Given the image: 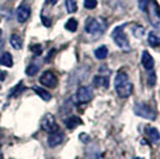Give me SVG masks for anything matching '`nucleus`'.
I'll list each match as a JSON object with an SVG mask.
<instances>
[{"label": "nucleus", "mask_w": 160, "mask_h": 159, "mask_svg": "<svg viewBox=\"0 0 160 159\" xmlns=\"http://www.w3.org/2000/svg\"><path fill=\"white\" fill-rule=\"evenodd\" d=\"M30 49H31L36 55H40V54L42 53V50H43L42 46H40V44H32V46L30 47Z\"/></svg>", "instance_id": "nucleus-26"}, {"label": "nucleus", "mask_w": 160, "mask_h": 159, "mask_svg": "<svg viewBox=\"0 0 160 159\" xmlns=\"http://www.w3.org/2000/svg\"><path fill=\"white\" fill-rule=\"evenodd\" d=\"M133 33L135 37L141 38V37L143 36V33H145V30H143V28L140 27V25H135V27L133 28Z\"/></svg>", "instance_id": "nucleus-22"}, {"label": "nucleus", "mask_w": 160, "mask_h": 159, "mask_svg": "<svg viewBox=\"0 0 160 159\" xmlns=\"http://www.w3.org/2000/svg\"><path fill=\"white\" fill-rule=\"evenodd\" d=\"M141 62H142V66L146 71H152L154 68V59L152 58V55L148 53L147 50H145L142 53V59H141Z\"/></svg>", "instance_id": "nucleus-11"}, {"label": "nucleus", "mask_w": 160, "mask_h": 159, "mask_svg": "<svg viewBox=\"0 0 160 159\" xmlns=\"http://www.w3.org/2000/svg\"><path fill=\"white\" fill-rule=\"evenodd\" d=\"M155 80H157V77L152 71H149L148 73V83H149V86H154L155 84Z\"/></svg>", "instance_id": "nucleus-25"}, {"label": "nucleus", "mask_w": 160, "mask_h": 159, "mask_svg": "<svg viewBox=\"0 0 160 159\" xmlns=\"http://www.w3.org/2000/svg\"><path fill=\"white\" fill-rule=\"evenodd\" d=\"M108 23L107 20L102 17H91L87 18L85 23V30L86 33L91 35H102L107 30Z\"/></svg>", "instance_id": "nucleus-3"}, {"label": "nucleus", "mask_w": 160, "mask_h": 159, "mask_svg": "<svg viewBox=\"0 0 160 159\" xmlns=\"http://www.w3.org/2000/svg\"><path fill=\"white\" fill-rule=\"evenodd\" d=\"M65 28H66L68 31L74 33V31H77V29H78V22L74 19V18H71L69 20H67Z\"/></svg>", "instance_id": "nucleus-21"}, {"label": "nucleus", "mask_w": 160, "mask_h": 159, "mask_svg": "<svg viewBox=\"0 0 160 159\" xmlns=\"http://www.w3.org/2000/svg\"><path fill=\"white\" fill-rule=\"evenodd\" d=\"M30 13H31V10H30V7L28 6V5H25V4L20 5L17 8V20L19 23H25L29 19Z\"/></svg>", "instance_id": "nucleus-9"}, {"label": "nucleus", "mask_w": 160, "mask_h": 159, "mask_svg": "<svg viewBox=\"0 0 160 159\" xmlns=\"http://www.w3.org/2000/svg\"><path fill=\"white\" fill-rule=\"evenodd\" d=\"M33 91L36 92V95H38L43 100H52V95L48 92V91H46L44 89H41V87H33Z\"/></svg>", "instance_id": "nucleus-18"}, {"label": "nucleus", "mask_w": 160, "mask_h": 159, "mask_svg": "<svg viewBox=\"0 0 160 159\" xmlns=\"http://www.w3.org/2000/svg\"><path fill=\"white\" fill-rule=\"evenodd\" d=\"M140 7L145 11L149 23L154 29L160 31V7L155 0H141Z\"/></svg>", "instance_id": "nucleus-1"}, {"label": "nucleus", "mask_w": 160, "mask_h": 159, "mask_svg": "<svg viewBox=\"0 0 160 159\" xmlns=\"http://www.w3.org/2000/svg\"><path fill=\"white\" fill-rule=\"evenodd\" d=\"M10 43H11V46L13 47L14 49H17V50H19V49L23 48V38L20 37L19 35H17V33H13V35L11 36Z\"/></svg>", "instance_id": "nucleus-14"}, {"label": "nucleus", "mask_w": 160, "mask_h": 159, "mask_svg": "<svg viewBox=\"0 0 160 159\" xmlns=\"http://www.w3.org/2000/svg\"><path fill=\"white\" fill-rule=\"evenodd\" d=\"M56 1H58V0H52V4H55Z\"/></svg>", "instance_id": "nucleus-29"}, {"label": "nucleus", "mask_w": 160, "mask_h": 159, "mask_svg": "<svg viewBox=\"0 0 160 159\" xmlns=\"http://www.w3.org/2000/svg\"><path fill=\"white\" fill-rule=\"evenodd\" d=\"M115 90L121 98H128L133 93V84L127 73L118 72L115 78Z\"/></svg>", "instance_id": "nucleus-2"}, {"label": "nucleus", "mask_w": 160, "mask_h": 159, "mask_svg": "<svg viewBox=\"0 0 160 159\" xmlns=\"http://www.w3.org/2000/svg\"><path fill=\"white\" fill-rule=\"evenodd\" d=\"M65 5H66V10L68 13H74L78 10V5H77L75 0H66Z\"/></svg>", "instance_id": "nucleus-20"}, {"label": "nucleus", "mask_w": 160, "mask_h": 159, "mask_svg": "<svg viewBox=\"0 0 160 159\" xmlns=\"http://www.w3.org/2000/svg\"><path fill=\"white\" fill-rule=\"evenodd\" d=\"M1 40H2V30L0 29V42H1Z\"/></svg>", "instance_id": "nucleus-28"}, {"label": "nucleus", "mask_w": 160, "mask_h": 159, "mask_svg": "<svg viewBox=\"0 0 160 159\" xmlns=\"http://www.w3.org/2000/svg\"><path fill=\"white\" fill-rule=\"evenodd\" d=\"M6 79V72H4V71H0V81H2V80Z\"/></svg>", "instance_id": "nucleus-27"}, {"label": "nucleus", "mask_w": 160, "mask_h": 159, "mask_svg": "<svg viewBox=\"0 0 160 159\" xmlns=\"http://www.w3.org/2000/svg\"><path fill=\"white\" fill-rule=\"evenodd\" d=\"M134 111H135V114H136L138 116H141V117H143V119L151 120V121H153V120L157 119V113L154 111V109L151 108V106L148 105V104H146V103H138V104H135Z\"/></svg>", "instance_id": "nucleus-5"}, {"label": "nucleus", "mask_w": 160, "mask_h": 159, "mask_svg": "<svg viewBox=\"0 0 160 159\" xmlns=\"http://www.w3.org/2000/svg\"><path fill=\"white\" fill-rule=\"evenodd\" d=\"M65 123H66V127L68 129H74V128H77L78 126H80L82 122H81V120H80L79 117L72 116V117L67 119L66 121H65Z\"/></svg>", "instance_id": "nucleus-15"}, {"label": "nucleus", "mask_w": 160, "mask_h": 159, "mask_svg": "<svg viewBox=\"0 0 160 159\" xmlns=\"http://www.w3.org/2000/svg\"><path fill=\"white\" fill-rule=\"evenodd\" d=\"M0 65L6 67H12L13 66V58L10 53H2L0 56Z\"/></svg>", "instance_id": "nucleus-13"}, {"label": "nucleus", "mask_w": 160, "mask_h": 159, "mask_svg": "<svg viewBox=\"0 0 160 159\" xmlns=\"http://www.w3.org/2000/svg\"><path fill=\"white\" fill-rule=\"evenodd\" d=\"M94 85L96 86L104 85L105 87H108V79L107 78H103V77H96L94 78Z\"/></svg>", "instance_id": "nucleus-23"}, {"label": "nucleus", "mask_w": 160, "mask_h": 159, "mask_svg": "<svg viewBox=\"0 0 160 159\" xmlns=\"http://www.w3.org/2000/svg\"><path fill=\"white\" fill-rule=\"evenodd\" d=\"M65 139V135H63V133L61 132H55V133H52L49 136H48V145L50 146V147H56V146H59L63 141Z\"/></svg>", "instance_id": "nucleus-10"}, {"label": "nucleus", "mask_w": 160, "mask_h": 159, "mask_svg": "<svg viewBox=\"0 0 160 159\" xmlns=\"http://www.w3.org/2000/svg\"><path fill=\"white\" fill-rule=\"evenodd\" d=\"M38 69H40V64H37V62H31L29 66L27 67V74L28 75H30V77H32L35 75L36 73L38 72Z\"/></svg>", "instance_id": "nucleus-19"}, {"label": "nucleus", "mask_w": 160, "mask_h": 159, "mask_svg": "<svg viewBox=\"0 0 160 159\" xmlns=\"http://www.w3.org/2000/svg\"><path fill=\"white\" fill-rule=\"evenodd\" d=\"M135 159H141V158H135Z\"/></svg>", "instance_id": "nucleus-30"}, {"label": "nucleus", "mask_w": 160, "mask_h": 159, "mask_svg": "<svg viewBox=\"0 0 160 159\" xmlns=\"http://www.w3.org/2000/svg\"><path fill=\"white\" fill-rule=\"evenodd\" d=\"M108 54H109V50H108V48L105 46H100L99 48H97V49L94 50V56L98 60L107 59Z\"/></svg>", "instance_id": "nucleus-16"}, {"label": "nucleus", "mask_w": 160, "mask_h": 159, "mask_svg": "<svg viewBox=\"0 0 160 159\" xmlns=\"http://www.w3.org/2000/svg\"><path fill=\"white\" fill-rule=\"evenodd\" d=\"M77 98L80 103H87L93 98V91L92 89L88 86H81L79 87L78 92H77Z\"/></svg>", "instance_id": "nucleus-8"}, {"label": "nucleus", "mask_w": 160, "mask_h": 159, "mask_svg": "<svg viewBox=\"0 0 160 159\" xmlns=\"http://www.w3.org/2000/svg\"><path fill=\"white\" fill-rule=\"evenodd\" d=\"M124 28H126V24H122L120 27H116L113 29L112 33H111V37H112L115 43L120 47L121 49L129 50L130 46H129V40H128V37L126 36V33H124Z\"/></svg>", "instance_id": "nucleus-4"}, {"label": "nucleus", "mask_w": 160, "mask_h": 159, "mask_svg": "<svg viewBox=\"0 0 160 159\" xmlns=\"http://www.w3.org/2000/svg\"><path fill=\"white\" fill-rule=\"evenodd\" d=\"M40 83L46 87L54 89L58 85V78L52 71H46L44 73H42V75L40 77Z\"/></svg>", "instance_id": "nucleus-7"}, {"label": "nucleus", "mask_w": 160, "mask_h": 159, "mask_svg": "<svg viewBox=\"0 0 160 159\" xmlns=\"http://www.w3.org/2000/svg\"><path fill=\"white\" fill-rule=\"evenodd\" d=\"M148 43L151 47H157L160 44V37L159 35L154 33V31H151L148 33Z\"/></svg>", "instance_id": "nucleus-17"}, {"label": "nucleus", "mask_w": 160, "mask_h": 159, "mask_svg": "<svg viewBox=\"0 0 160 159\" xmlns=\"http://www.w3.org/2000/svg\"><path fill=\"white\" fill-rule=\"evenodd\" d=\"M42 129L46 131L47 133H55V132H59V125L56 123V120L54 117V115L52 114H46L44 117L42 119Z\"/></svg>", "instance_id": "nucleus-6"}, {"label": "nucleus", "mask_w": 160, "mask_h": 159, "mask_svg": "<svg viewBox=\"0 0 160 159\" xmlns=\"http://www.w3.org/2000/svg\"><path fill=\"white\" fill-rule=\"evenodd\" d=\"M84 6L88 10H93L97 6V0H84Z\"/></svg>", "instance_id": "nucleus-24"}, {"label": "nucleus", "mask_w": 160, "mask_h": 159, "mask_svg": "<svg viewBox=\"0 0 160 159\" xmlns=\"http://www.w3.org/2000/svg\"><path fill=\"white\" fill-rule=\"evenodd\" d=\"M146 134H147V136H148V139L151 140L152 144L157 145V144H159L160 142V133L157 128L151 127V126H147L146 127Z\"/></svg>", "instance_id": "nucleus-12"}]
</instances>
